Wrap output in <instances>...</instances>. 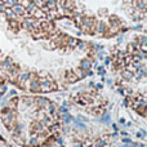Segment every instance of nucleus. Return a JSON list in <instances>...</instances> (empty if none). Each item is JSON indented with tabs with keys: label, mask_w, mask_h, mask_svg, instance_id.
<instances>
[{
	"label": "nucleus",
	"mask_w": 147,
	"mask_h": 147,
	"mask_svg": "<svg viewBox=\"0 0 147 147\" xmlns=\"http://www.w3.org/2000/svg\"><path fill=\"white\" fill-rule=\"evenodd\" d=\"M47 8L49 10L55 9V8H57V2H55V0H48V2H47Z\"/></svg>",
	"instance_id": "1a4fd4ad"
},
{
	"label": "nucleus",
	"mask_w": 147,
	"mask_h": 147,
	"mask_svg": "<svg viewBox=\"0 0 147 147\" xmlns=\"http://www.w3.org/2000/svg\"><path fill=\"white\" fill-rule=\"evenodd\" d=\"M31 3H32L34 5H36L38 8H43V5H44V0H31Z\"/></svg>",
	"instance_id": "ddd939ff"
},
{
	"label": "nucleus",
	"mask_w": 147,
	"mask_h": 147,
	"mask_svg": "<svg viewBox=\"0 0 147 147\" xmlns=\"http://www.w3.org/2000/svg\"><path fill=\"white\" fill-rule=\"evenodd\" d=\"M4 12H5V16H7V18L10 21V19H14L16 18V14H14V12H13V10L12 9H10V8H7L5 10H4Z\"/></svg>",
	"instance_id": "0eeeda50"
},
{
	"label": "nucleus",
	"mask_w": 147,
	"mask_h": 147,
	"mask_svg": "<svg viewBox=\"0 0 147 147\" xmlns=\"http://www.w3.org/2000/svg\"><path fill=\"white\" fill-rule=\"evenodd\" d=\"M81 25H83V28L89 31L90 28H93L96 25H94V19L90 18V17H85L83 21H81Z\"/></svg>",
	"instance_id": "f257e3e1"
},
{
	"label": "nucleus",
	"mask_w": 147,
	"mask_h": 147,
	"mask_svg": "<svg viewBox=\"0 0 147 147\" xmlns=\"http://www.w3.org/2000/svg\"><path fill=\"white\" fill-rule=\"evenodd\" d=\"M4 10H5V7H4L3 4H0V13H2V12H4Z\"/></svg>",
	"instance_id": "a211bd4d"
},
{
	"label": "nucleus",
	"mask_w": 147,
	"mask_h": 147,
	"mask_svg": "<svg viewBox=\"0 0 147 147\" xmlns=\"http://www.w3.org/2000/svg\"><path fill=\"white\" fill-rule=\"evenodd\" d=\"M5 2H7V0H3V3H5Z\"/></svg>",
	"instance_id": "6ab92c4d"
},
{
	"label": "nucleus",
	"mask_w": 147,
	"mask_h": 147,
	"mask_svg": "<svg viewBox=\"0 0 147 147\" xmlns=\"http://www.w3.org/2000/svg\"><path fill=\"white\" fill-rule=\"evenodd\" d=\"M10 9H12L13 12H14L16 16H23V14L26 13L25 7H23V5H21V4H16V5H13Z\"/></svg>",
	"instance_id": "f03ea898"
},
{
	"label": "nucleus",
	"mask_w": 147,
	"mask_h": 147,
	"mask_svg": "<svg viewBox=\"0 0 147 147\" xmlns=\"http://www.w3.org/2000/svg\"><path fill=\"white\" fill-rule=\"evenodd\" d=\"M97 32L98 34H105L106 32V25L103 23V22H99V23L97 25Z\"/></svg>",
	"instance_id": "6e6552de"
},
{
	"label": "nucleus",
	"mask_w": 147,
	"mask_h": 147,
	"mask_svg": "<svg viewBox=\"0 0 147 147\" xmlns=\"http://www.w3.org/2000/svg\"><path fill=\"white\" fill-rule=\"evenodd\" d=\"M10 27H18V23H17V22L14 21V19H10Z\"/></svg>",
	"instance_id": "dca6fc26"
},
{
	"label": "nucleus",
	"mask_w": 147,
	"mask_h": 147,
	"mask_svg": "<svg viewBox=\"0 0 147 147\" xmlns=\"http://www.w3.org/2000/svg\"><path fill=\"white\" fill-rule=\"evenodd\" d=\"M16 4H18V0H7V2H5V5H7L8 8H12V7L16 5Z\"/></svg>",
	"instance_id": "2eb2a0df"
},
{
	"label": "nucleus",
	"mask_w": 147,
	"mask_h": 147,
	"mask_svg": "<svg viewBox=\"0 0 147 147\" xmlns=\"http://www.w3.org/2000/svg\"><path fill=\"white\" fill-rule=\"evenodd\" d=\"M36 101H38V105H39V107H45V106L48 105V101L45 99V98H38Z\"/></svg>",
	"instance_id": "9b49d317"
},
{
	"label": "nucleus",
	"mask_w": 147,
	"mask_h": 147,
	"mask_svg": "<svg viewBox=\"0 0 147 147\" xmlns=\"http://www.w3.org/2000/svg\"><path fill=\"white\" fill-rule=\"evenodd\" d=\"M34 17H35V18H43V17H45V13H43V10L41 9H36L35 10V12H34V14H32Z\"/></svg>",
	"instance_id": "9d476101"
},
{
	"label": "nucleus",
	"mask_w": 147,
	"mask_h": 147,
	"mask_svg": "<svg viewBox=\"0 0 147 147\" xmlns=\"http://www.w3.org/2000/svg\"><path fill=\"white\" fill-rule=\"evenodd\" d=\"M123 75H124V77H127V79H130V77H132V74L128 72V71H127V72H124Z\"/></svg>",
	"instance_id": "f3484780"
},
{
	"label": "nucleus",
	"mask_w": 147,
	"mask_h": 147,
	"mask_svg": "<svg viewBox=\"0 0 147 147\" xmlns=\"http://www.w3.org/2000/svg\"><path fill=\"white\" fill-rule=\"evenodd\" d=\"M81 69L83 70H89L90 69V61L89 60H84L81 62Z\"/></svg>",
	"instance_id": "f8f14e48"
},
{
	"label": "nucleus",
	"mask_w": 147,
	"mask_h": 147,
	"mask_svg": "<svg viewBox=\"0 0 147 147\" xmlns=\"http://www.w3.org/2000/svg\"><path fill=\"white\" fill-rule=\"evenodd\" d=\"M18 76H19V77H18V84H19L21 86H25L26 81L30 79V75H28L27 72H22V74H19Z\"/></svg>",
	"instance_id": "39448f33"
},
{
	"label": "nucleus",
	"mask_w": 147,
	"mask_h": 147,
	"mask_svg": "<svg viewBox=\"0 0 147 147\" xmlns=\"http://www.w3.org/2000/svg\"><path fill=\"white\" fill-rule=\"evenodd\" d=\"M22 26H23L25 28H27V30H32V28H35L36 27V25H35V21H34V18H26L25 21H23V23H22Z\"/></svg>",
	"instance_id": "7ed1b4c3"
},
{
	"label": "nucleus",
	"mask_w": 147,
	"mask_h": 147,
	"mask_svg": "<svg viewBox=\"0 0 147 147\" xmlns=\"http://www.w3.org/2000/svg\"><path fill=\"white\" fill-rule=\"evenodd\" d=\"M30 89L32 90V92H39V77L38 76H32L31 77V86Z\"/></svg>",
	"instance_id": "20e7f679"
},
{
	"label": "nucleus",
	"mask_w": 147,
	"mask_h": 147,
	"mask_svg": "<svg viewBox=\"0 0 147 147\" xmlns=\"http://www.w3.org/2000/svg\"><path fill=\"white\" fill-rule=\"evenodd\" d=\"M13 66V62H12V60L10 58H5V61L3 62V65H2V69H4V70H7V71H9L10 70V67Z\"/></svg>",
	"instance_id": "423d86ee"
},
{
	"label": "nucleus",
	"mask_w": 147,
	"mask_h": 147,
	"mask_svg": "<svg viewBox=\"0 0 147 147\" xmlns=\"http://www.w3.org/2000/svg\"><path fill=\"white\" fill-rule=\"evenodd\" d=\"M67 44H69L71 48H75L76 45H77V40L74 39V38H69V43H67Z\"/></svg>",
	"instance_id": "4468645a"
}]
</instances>
